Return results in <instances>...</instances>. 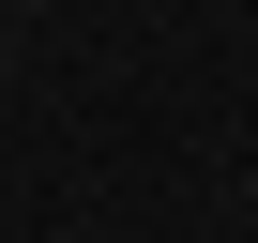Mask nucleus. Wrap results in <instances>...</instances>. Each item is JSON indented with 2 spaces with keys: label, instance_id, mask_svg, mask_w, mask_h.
<instances>
[]
</instances>
